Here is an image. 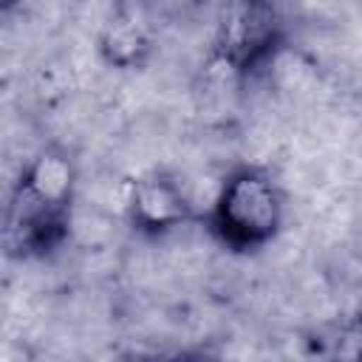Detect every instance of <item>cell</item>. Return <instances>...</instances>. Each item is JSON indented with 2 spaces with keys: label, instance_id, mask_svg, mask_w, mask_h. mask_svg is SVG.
I'll use <instances>...</instances> for the list:
<instances>
[{
  "label": "cell",
  "instance_id": "6da1fadb",
  "mask_svg": "<svg viewBox=\"0 0 362 362\" xmlns=\"http://www.w3.org/2000/svg\"><path fill=\"white\" fill-rule=\"evenodd\" d=\"M74 164L62 150L37 153L17 175L6 204V252L17 260L54 255L71 232Z\"/></svg>",
  "mask_w": 362,
  "mask_h": 362
},
{
  "label": "cell",
  "instance_id": "3957f363",
  "mask_svg": "<svg viewBox=\"0 0 362 362\" xmlns=\"http://www.w3.org/2000/svg\"><path fill=\"white\" fill-rule=\"evenodd\" d=\"M286 42V23L269 3H240L215 31V57L240 79L263 71Z\"/></svg>",
  "mask_w": 362,
  "mask_h": 362
},
{
  "label": "cell",
  "instance_id": "5b68a950",
  "mask_svg": "<svg viewBox=\"0 0 362 362\" xmlns=\"http://www.w3.org/2000/svg\"><path fill=\"white\" fill-rule=\"evenodd\" d=\"M322 362H362V308L342 317L320 345Z\"/></svg>",
  "mask_w": 362,
  "mask_h": 362
},
{
  "label": "cell",
  "instance_id": "7a4b0ae2",
  "mask_svg": "<svg viewBox=\"0 0 362 362\" xmlns=\"http://www.w3.org/2000/svg\"><path fill=\"white\" fill-rule=\"evenodd\" d=\"M286 198L274 175L263 167H235L218 187L209 209L206 229L229 252H257L269 246L283 229Z\"/></svg>",
  "mask_w": 362,
  "mask_h": 362
},
{
  "label": "cell",
  "instance_id": "8992f818",
  "mask_svg": "<svg viewBox=\"0 0 362 362\" xmlns=\"http://www.w3.org/2000/svg\"><path fill=\"white\" fill-rule=\"evenodd\" d=\"M133 362H218L204 351H170V354H150V356H139Z\"/></svg>",
  "mask_w": 362,
  "mask_h": 362
},
{
  "label": "cell",
  "instance_id": "277c9868",
  "mask_svg": "<svg viewBox=\"0 0 362 362\" xmlns=\"http://www.w3.org/2000/svg\"><path fill=\"white\" fill-rule=\"evenodd\" d=\"M192 218V206L181 187L164 173H150L133 184L130 223L147 235H164Z\"/></svg>",
  "mask_w": 362,
  "mask_h": 362
}]
</instances>
